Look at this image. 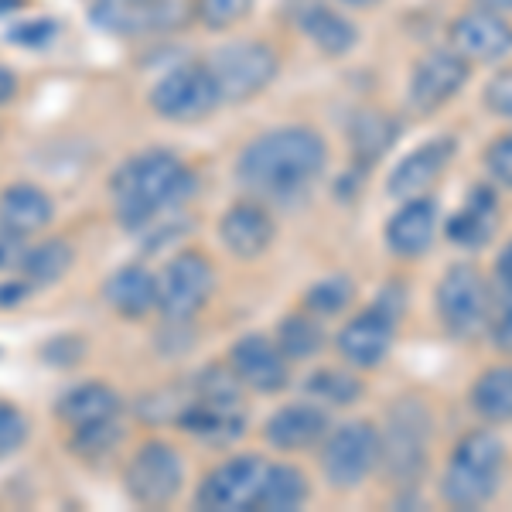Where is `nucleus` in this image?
I'll return each mask as SVG.
<instances>
[{"label": "nucleus", "mask_w": 512, "mask_h": 512, "mask_svg": "<svg viewBox=\"0 0 512 512\" xmlns=\"http://www.w3.org/2000/svg\"><path fill=\"white\" fill-rule=\"evenodd\" d=\"M434 229H437V205L434 198H407L400 212H393V219L386 222V243L396 256H414L427 253L434 243Z\"/></svg>", "instance_id": "obj_20"}, {"label": "nucleus", "mask_w": 512, "mask_h": 512, "mask_svg": "<svg viewBox=\"0 0 512 512\" xmlns=\"http://www.w3.org/2000/svg\"><path fill=\"white\" fill-rule=\"evenodd\" d=\"M431 448V414L414 396L393 403L379 434V465L393 485H414L427 468Z\"/></svg>", "instance_id": "obj_5"}, {"label": "nucleus", "mask_w": 512, "mask_h": 512, "mask_svg": "<svg viewBox=\"0 0 512 512\" xmlns=\"http://www.w3.org/2000/svg\"><path fill=\"white\" fill-rule=\"evenodd\" d=\"M495 222H499V202H495V192L485 185H478L468 192L458 216L448 222V239L454 246L475 250V246L489 243V236L495 233Z\"/></svg>", "instance_id": "obj_23"}, {"label": "nucleus", "mask_w": 512, "mask_h": 512, "mask_svg": "<svg viewBox=\"0 0 512 512\" xmlns=\"http://www.w3.org/2000/svg\"><path fill=\"white\" fill-rule=\"evenodd\" d=\"M495 284L512 287V243L499 253V260H495Z\"/></svg>", "instance_id": "obj_43"}, {"label": "nucleus", "mask_w": 512, "mask_h": 512, "mask_svg": "<svg viewBox=\"0 0 512 512\" xmlns=\"http://www.w3.org/2000/svg\"><path fill=\"white\" fill-rule=\"evenodd\" d=\"M485 168H489V175L499 181V185L512 188V130L499 134L489 144V151H485Z\"/></svg>", "instance_id": "obj_38"}, {"label": "nucleus", "mask_w": 512, "mask_h": 512, "mask_svg": "<svg viewBox=\"0 0 512 512\" xmlns=\"http://www.w3.org/2000/svg\"><path fill=\"white\" fill-rule=\"evenodd\" d=\"M465 82H468V59H461L454 48L427 52L414 65V76H410V106L417 113L441 110L454 93H461Z\"/></svg>", "instance_id": "obj_14"}, {"label": "nucleus", "mask_w": 512, "mask_h": 512, "mask_svg": "<svg viewBox=\"0 0 512 512\" xmlns=\"http://www.w3.org/2000/svg\"><path fill=\"white\" fill-rule=\"evenodd\" d=\"M120 437H123L120 417L96 420V424H82V427H69V451L79 454V458H86V461L106 458V454H113V448L120 444Z\"/></svg>", "instance_id": "obj_31"}, {"label": "nucleus", "mask_w": 512, "mask_h": 512, "mask_svg": "<svg viewBox=\"0 0 512 512\" xmlns=\"http://www.w3.org/2000/svg\"><path fill=\"white\" fill-rule=\"evenodd\" d=\"M219 239L239 260H256L274 243V219H270V212L263 205L236 202L229 205V212L219 222Z\"/></svg>", "instance_id": "obj_18"}, {"label": "nucleus", "mask_w": 512, "mask_h": 512, "mask_svg": "<svg viewBox=\"0 0 512 512\" xmlns=\"http://www.w3.org/2000/svg\"><path fill=\"white\" fill-rule=\"evenodd\" d=\"M212 291H216L212 263L205 260V253L185 250L171 263H164L158 277V311L175 325H185L209 304Z\"/></svg>", "instance_id": "obj_7"}, {"label": "nucleus", "mask_w": 512, "mask_h": 512, "mask_svg": "<svg viewBox=\"0 0 512 512\" xmlns=\"http://www.w3.org/2000/svg\"><path fill=\"white\" fill-rule=\"evenodd\" d=\"M14 93H18V79H14L11 69H4V65H0V106L11 103Z\"/></svg>", "instance_id": "obj_44"}, {"label": "nucleus", "mask_w": 512, "mask_h": 512, "mask_svg": "<svg viewBox=\"0 0 512 512\" xmlns=\"http://www.w3.org/2000/svg\"><path fill=\"white\" fill-rule=\"evenodd\" d=\"M437 315H441L448 335L472 342L485 332L489 318V284L482 280L475 267L458 263L437 284Z\"/></svg>", "instance_id": "obj_10"}, {"label": "nucleus", "mask_w": 512, "mask_h": 512, "mask_svg": "<svg viewBox=\"0 0 512 512\" xmlns=\"http://www.w3.org/2000/svg\"><path fill=\"white\" fill-rule=\"evenodd\" d=\"M485 332L499 352H512V287L492 284L489 287V318Z\"/></svg>", "instance_id": "obj_34"}, {"label": "nucleus", "mask_w": 512, "mask_h": 512, "mask_svg": "<svg viewBox=\"0 0 512 512\" xmlns=\"http://www.w3.org/2000/svg\"><path fill=\"white\" fill-rule=\"evenodd\" d=\"M352 147L362 161H376L383 158V151L396 140V123L379 110H362L352 120Z\"/></svg>", "instance_id": "obj_30"}, {"label": "nucleus", "mask_w": 512, "mask_h": 512, "mask_svg": "<svg viewBox=\"0 0 512 512\" xmlns=\"http://www.w3.org/2000/svg\"><path fill=\"white\" fill-rule=\"evenodd\" d=\"M338 4H345V7H373V4H379V0H338Z\"/></svg>", "instance_id": "obj_46"}, {"label": "nucleus", "mask_w": 512, "mask_h": 512, "mask_svg": "<svg viewBox=\"0 0 512 512\" xmlns=\"http://www.w3.org/2000/svg\"><path fill=\"white\" fill-rule=\"evenodd\" d=\"M263 475H267V461L256 454H239V458L222 461L205 475L198 485V509H216V512H246L256 509L263 489Z\"/></svg>", "instance_id": "obj_12"}, {"label": "nucleus", "mask_w": 512, "mask_h": 512, "mask_svg": "<svg viewBox=\"0 0 512 512\" xmlns=\"http://www.w3.org/2000/svg\"><path fill=\"white\" fill-rule=\"evenodd\" d=\"M328 144L311 127H277L239 151L236 178L260 198L301 195L321 178Z\"/></svg>", "instance_id": "obj_1"}, {"label": "nucleus", "mask_w": 512, "mask_h": 512, "mask_svg": "<svg viewBox=\"0 0 512 512\" xmlns=\"http://www.w3.org/2000/svg\"><path fill=\"white\" fill-rule=\"evenodd\" d=\"M55 216V202L48 192H41L38 185L18 181V185L4 188L0 195V222L11 229H18L24 236H35L52 222Z\"/></svg>", "instance_id": "obj_24"}, {"label": "nucleus", "mask_w": 512, "mask_h": 512, "mask_svg": "<svg viewBox=\"0 0 512 512\" xmlns=\"http://www.w3.org/2000/svg\"><path fill=\"white\" fill-rule=\"evenodd\" d=\"M195 188V175L171 151H144L123 161L110 181L113 216L123 229H144L171 205L185 202Z\"/></svg>", "instance_id": "obj_2"}, {"label": "nucleus", "mask_w": 512, "mask_h": 512, "mask_svg": "<svg viewBox=\"0 0 512 512\" xmlns=\"http://www.w3.org/2000/svg\"><path fill=\"white\" fill-rule=\"evenodd\" d=\"M181 482H185L181 454L164 441H144L123 468L127 495L144 509H161L175 502Z\"/></svg>", "instance_id": "obj_9"}, {"label": "nucleus", "mask_w": 512, "mask_h": 512, "mask_svg": "<svg viewBox=\"0 0 512 512\" xmlns=\"http://www.w3.org/2000/svg\"><path fill=\"white\" fill-rule=\"evenodd\" d=\"M304 499H308V478H304L301 468H294V465H267L260 499H256V509L287 512V509H301Z\"/></svg>", "instance_id": "obj_28"}, {"label": "nucleus", "mask_w": 512, "mask_h": 512, "mask_svg": "<svg viewBox=\"0 0 512 512\" xmlns=\"http://www.w3.org/2000/svg\"><path fill=\"white\" fill-rule=\"evenodd\" d=\"M76 263V250L65 239H45L38 246H28V256L21 263V274L31 287H52L69 274Z\"/></svg>", "instance_id": "obj_27"}, {"label": "nucleus", "mask_w": 512, "mask_h": 512, "mask_svg": "<svg viewBox=\"0 0 512 512\" xmlns=\"http://www.w3.org/2000/svg\"><path fill=\"white\" fill-rule=\"evenodd\" d=\"M28 294H31L28 280H11V284H0V304H4V308H11V304H21Z\"/></svg>", "instance_id": "obj_42"}, {"label": "nucleus", "mask_w": 512, "mask_h": 512, "mask_svg": "<svg viewBox=\"0 0 512 512\" xmlns=\"http://www.w3.org/2000/svg\"><path fill=\"white\" fill-rule=\"evenodd\" d=\"M454 154V140L451 137H437L427 140V144L414 147L400 164L393 168L390 175V195L393 198H417L424 195L427 188L434 185L437 178L444 175Z\"/></svg>", "instance_id": "obj_19"}, {"label": "nucleus", "mask_w": 512, "mask_h": 512, "mask_svg": "<svg viewBox=\"0 0 512 512\" xmlns=\"http://www.w3.org/2000/svg\"><path fill=\"white\" fill-rule=\"evenodd\" d=\"M321 342H325V328L311 315H291L277 328V345L287 359H311L321 349Z\"/></svg>", "instance_id": "obj_32"}, {"label": "nucleus", "mask_w": 512, "mask_h": 512, "mask_svg": "<svg viewBox=\"0 0 512 512\" xmlns=\"http://www.w3.org/2000/svg\"><path fill=\"white\" fill-rule=\"evenodd\" d=\"M110 417H120V396L106 383H82L59 400V420L65 427L96 424Z\"/></svg>", "instance_id": "obj_25"}, {"label": "nucleus", "mask_w": 512, "mask_h": 512, "mask_svg": "<svg viewBox=\"0 0 512 512\" xmlns=\"http://www.w3.org/2000/svg\"><path fill=\"white\" fill-rule=\"evenodd\" d=\"M219 103L222 93L205 62L178 65L168 76H161L158 86L151 89V106L164 120H175V123L205 120L209 113L219 110Z\"/></svg>", "instance_id": "obj_8"}, {"label": "nucleus", "mask_w": 512, "mask_h": 512, "mask_svg": "<svg viewBox=\"0 0 512 512\" xmlns=\"http://www.w3.org/2000/svg\"><path fill=\"white\" fill-rule=\"evenodd\" d=\"M328 434V414L315 403H291L267 420V441L280 451H301Z\"/></svg>", "instance_id": "obj_22"}, {"label": "nucleus", "mask_w": 512, "mask_h": 512, "mask_svg": "<svg viewBox=\"0 0 512 512\" xmlns=\"http://www.w3.org/2000/svg\"><path fill=\"white\" fill-rule=\"evenodd\" d=\"M297 24H301L304 35L315 41L325 55H345L359 41V28L349 18H342L338 11H332V7H321V4L304 7L297 14Z\"/></svg>", "instance_id": "obj_26"}, {"label": "nucleus", "mask_w": 512, "mask_h": 512, "mask_svg": "<svg viewBox=\"0 0 512 512\" xmlns=\"http://www.w3.org/2000/svg\"><path fill=\"white\" fill-rule=\"evenodd\" d=\"M349 301H352V280L345 277H328L308 291V308L315 315H338Z\"/></svg>", "instance_id": "obj_35"}, {"label": "nucleus", "mask_w": 512, "mask_h": 512, "mask_svg": "<svg viewBox=\"0 0 512 512\" xmlns=\"http://www.w3.org/2000/svg\"><path fill=\"white\" fill-rule=\"evenodd\" d=\"M178 424L181 431L202 437L209 444H226L243 434L246 407L233 366H209L198 373L192 396L178 410Z\"/></svg>", "instance_id": "obj_3"}, {"label": "nucleus", "mask_w": 512, "mask_h": 512, "mask_svg": "<svg viewBox=\"0 0 512 512\" xmlns=\"http://www.w3.org/2000/svg\"><path fill=\"white\" fill-rule=\"evenodd\" d=\"M216 79L222 103H246L277 76V52L263 41H233L205 62Z\"/></svg>", "instance_id": "obj_6"}, {"label": "nucleus", "mask_w": 512, "mask_h": 512, "mask_svg": "<svg viewBox=\"0 0 512 512\" xmlns=\"http://www.w3.org/2000/svg\"><path fill=\"white\" fill-rule=\"evenodd\" d=\"M103 301L123 318H144L158 308V277L140 263L113 270L103 284Z\"/></svg>", "instance_id": "obj_21"}, {"label": "nucleus", "mask_w": 512, "mask_h": 512, "mask_svg": "<svg viewBox=\"0 0 512 512\" xmlns=\"http://www.w3.org/2000/svg\"><path fill=\"white\" fill-rule=\"evenodd\" d=\"M478 7L495 11V14H512V0H478Z\"/></svg>", "instance_id": "obj_45"}, {"label": "nucleus", "mask_w": 512, "mask_h": 512, "mask_svg": "<svg viewBox=\"0 0 512 512\" xmlns=\"http://www.w3.org/2000/svg\"><path fill=\"white\" fill-rule=\"evenodd\" d=\"M393 332H396V325L386 311H376V308L362 311V315H355L349 325L338 332L335 338L338 355L355 369H373L390 355Z\"/></svg>", "instance_id": "obj_17"}, {"label": "nucleus", "mask_w": 512, "mask_h": 512, "mask_svg": "<svg viewBox=\"0 0 512 512\" xmlns=\"http://www.w3.org/2000/svg\"><path fill=\"white\" fill-rule=\"evenodd\" d=\"M253 7V0H195V14L205 28L222 31L229 24H236L239 18H246Z\"/></svg>", "instance_id": "obj_36"}, {"label": "nucleus", "mask_w": 512, "mask_h": 512, "mask_svg": "<svg viewBox=\"0 0 512 512\" xmlns=\"http://www.w3.org/2000/svg\"><path fill=\"white\" fill-rule=\"evenodd\" d=\"M28 256V236L0 222V270H21Z\"/></svg>", "instance_id": "obj_39"}, {"label": "nucleus", "mask_w": 512, "mask_h": 512, "mask_svg": "<svg viewBox=\"0 0 512 512\" xmlns=\"http://www.w3.org/2000/svg\"><path fill=\"white\" fill-rule=\"evenodd\" d=\"M308 393L328 403V407H349L362 396V383L352 373H342V369H318L308 379Z\"/></svg>", "instance_id": "obj_33"}, {"label": "nucleus", "mask_w": 512, "mask_h": 512, "mask_svg": "<svg viewBox=\"0 0 512 512\" xmlns=\"http://www.w3.org/2000/svg\"><path fill=\"white\" fill-rule=\"evenodd\" d=\"M451 48L468 62H499L512 52V24L478 7L451 24Z\"/></svg>", "instance_id": "obj_16"}, {"label": "nucleus", "mask_w": 512, "mask_h": 512, "mask_svg": "<svg viewBox=\"0 0 512 512\" xmlns=\"http://www.w3.org/2000/svg\"><path fill=\"white\" fill-rule=\"evenodd\" d=\"M502 468H506V448L492 431H472L451 451V461L441 478V495L454 509H478L492 502L499 492Z\"/></svg>", "instance_id": "obj_4"}, {"label": "nucleus", "mask_w": 512, "mask_h": 512, "mask_svg": "<svg viewBox=\"0 0 512 512\" xmlns=\"http://www.w3.org/2000/svg\"><path fill=\"white\" fill-rule=\"evenodd\" d=\"M376 461H379V434L366 420H352V424L335 427L325 441V451H321L325 478L338 492L359 489L369 478V472L376 468Z\"/></svg>", "instance_id": "obj_11"}, {"label": "nucleus", "mask_w": 512, "mask_h": 512, "mask_svg": "<svg viewBox=\"0 0 512 512\" xmlns=\"http://www.w3.org/2000/svg\"><path fill=\"white\" fill-rule=\"evenodd\" d=\"M48 35H52V21H38V24H24V28H14V38L24 41V45H31V48L45 45Z\"/></svg>", "instance_id": "obj_41"}, {"label": "nucleus", "mask_w": 512, "mask_h": 512, "mask_svg": "<svg viewBox=\"0 0 512 512\" xmlns=\"http://www.w3.org/2000/svg\"><path fill=\"white\" fill-rule=\"evenodd\" d=\"M24 441H28V417L18 407L0 400V458L14 454Z\"/></svg>", "instance_id": "obj_37"}, {"label": "nucleus", "mask_w": 512, "mask_h": 512, "mask_svg": "<svg viewBox=\"0 0 512 512\" xmlns=\"http://www.w3.org/2000/svg\"><path fill=\"white\" fill-rule=\"evenodd\" d=\"M485 106L502 120H512V69L499 72L489 86H485Z\"/></svg>", "instance_id": "obj_40"}, {"label": "nucleus", "mask_w": 512, "mask_h": 512, "mask_svg": "<svg viewBox=\"0 0 512 512\" xmlns=\"http://www.w3.org/2000/svg\"><path fill=\"white\" fill-rule=\"evenodd\" d=\"M287 355L267 335H243L229 349V366L239 376V383L256 393H277L287 386Z\"/></svg>", "instance_id": "obj_15"}, {"label": "nucleus", "mask_w": 512, "mask_h": 512, "mask_svg": "<svg viewBox=\"0 0 512 512\" xmlns=\"http://www.w3.org/2000/svg\"><path fill=\"white\" fill-rule=\"evenodd\" d=\"M89 14L113 35H161L188 18V0H89Z\"/></svg>", "instance_id": "obj_13"}, {"label": "nucleus", "mask_w": 512, "mask_h": 512, "mask_svg": "<svg viewBox=\"0 0 512 512\" xmlns=\"http://www.w3.org/2000/svg\"><path fill=\"white\" fill-rule=\"evenodd\" d=\"M472 407L485 420H512V366H495L472 386Z\"/></svg>", "instance_id": "obj_29"}]
</instances>
